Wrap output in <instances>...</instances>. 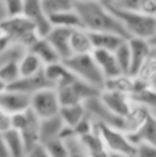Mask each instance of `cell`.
I'll return each mask as SVG.
<instances>
[{"label": "cell", "mask_w": 156, "mask_h": 157, "mask_svg": "<svg viewBox=\"0 0 156 157\" xmlns=\"http://www.w3.org/2000/svg\"><path fill=\"white\" fill-rule=\"evenodd\" d=\"M11 128V114L0 108V132H5Z\"/></svg>", "instance_id": "obj_41"}, {"label": "cell", "mask_w": 156, "mask_h": 157, "mask_svg": "<svg viewBox=\"0 0 156 157\" xmlns=\"http://www.w3.org/2000/svg\"><path fill=\"white\" fill-rule=\"evenodd\" d=\"M129 49H130V56H131V63H130V76H135L139 69L142 66V64L146 61V59L151 55V45L147 42V39L142 38H136V37H129L128 39Z\"/></svg>", "instance_id": "obj_11"}, {"label": "cell", "mask_w": 156, "mask_h": 157, "mask_svg": "<svg viewBox=\"0 0 156 157\" xmlns=\"http://www.w3.org/2000/svg\"><path fill=\"white\" fill-rule=\"evenodd\" d=\"M0 31L9 42L20 44L27 50L41 37L34 25L23 13L6 16L0 21Z\"/></svg>", "instance_id": "obj_2"}, {"label": "cell", "mask_w": 156, "mask_h": 157, "mask_svg": "<svg viewBox=\"0 0 156 157\" xmlns=\"http://www.w3.org/2000/svg\"><path fill=\"white\" fill-rule=\"evenodd\" d=\"M29 109L39 119H44L59 114L60 101L57 90L54 87H45L31 94Z\"/></svg>", "instance_id": "obj_6"}, {"label": "cell", "mask_w": 156, "mask_h": 157, "mask_svg": "<svg viewBox=\"0 0 156 157\" xmlns=\"http://www.w3.org/2000/svg\"><path fill=\"white\" fill-rule=\"evenodd\" d=\"M25 157H49V155L42 144H37L29 150H27Z\"/></svg>", "instance_id": "obj_40"}, {"label": "cell", "mask_w": 156, "mask_h": 157, "mask_svg": "<svg viewBox=\"0 0 156 157\" xmlns=\"http://www.w3.org/2000/svg\"><path fill=\"white\" fill-rule=\"evenodd\" d=\"M18 77H20L18 61H9L0 64V80L6 86L16 81Z\"/></svg>", "instance_id": "obj_34"}, {"label": "cell", "mask_w": 156, "mask_h": 157, "mask_svg": "<svg viewBox=\"0 0 156 157\" xmlns=\"http://www.w3.org/2000/svg\"><path fill=\"white\" fill-rule=\"evenodd\" d=\"M44 67V64L41 61V59L33 54L32 52L27 50L23 56L18 61V71L20 76H31L39 71H42Z\"/></svg>", "instance_id": "obj_30"}, {"label": "cell", "mask_w": 156, "mask_h": 157, "mask_svg": "<svg viewBox=\"0 0 156 157\" xmlns=\"http://www.w3.org/2000/svg\"><path fill=\"white\" fill-rule=\"evenodd\" d=\"M109 157H135V156H128V155H120V153H109Z\"/></svg>", "instance_id": "obj_45"}, {"label": "cell", "mask_w": 156, "mask_h": 157, "mask_svg": "<svg viewBox=\"0 0 156 157\" xmlns=\"http://www.w3.org/2000/svg\"><path fill=\"white\" fill-rule=\"evenodd\" d=\"M49 21L52 27H65V28H76L82 27L80 16L77 15L75 7L71 10L61 11L49 16Z\"/></svg>", "instance_id": "obj_27"}, {"label": "cell", "mask_w": 156, "mask_h": 157, "mask_svg": "<svg viewBox=\"0 0 156 157\" xmlns=\"http://www.w3.org/2000/svg\"><path fill=\"white\" fill-rule=\"evenodd\" d=\"M109 7L139 11L146 15L156 16V0H119Z\"/></svg>", "instance_id": "obj_28"}, {"label": "cell", "mask_w": 156, "mask_h": 157, "mask_svg": "<svg viewBox=\"0 0 156 157\" xmlns=\"http://www.w3.org/2000/svg\"><path fill=\"white\" fill-rule=\"evenodd\" d=\"M7 43H9V40L2 36V37H0V53L2 52V49L7 45Z\"/></svg>", "instance_id": "obj_43"}, {"label": "cell", "mask_w": 156, "mask_h": 157, "mask_svg": "<svg viewBox=\"0 0 156 157\" xmlns=\"http://www.w3.org/2000/svg\"><path fill=\"white\" fill-rule=\"evenodd\" d=\"M65 124L59 117V114L39 119V144H44L49 140L60 137L65 129Z\"/></svg>", "instance_id": "obj_19"}, {"label": "cell", "mask_w": 156, "mask_h": 157, "mask_svg": "<svg viewBox=\"0 0 156 157\" xmlns=\"http://www.w3.org/2000/svg\"><path fill=\"white\" fill-rule=\"evenodd\" d=\"M0 157H10L7 148H6V144H5V139H4L2 132H0Z\"/></svg>", "instance_id": "obj_42"}, {"label": "cell", "mask_w": 156, "mask_h": 157, "mask_svg": "<svg viewBox=\"0 0 156 157\" xmlns=\"http://www.w3.org/2000/svg\"><path fill=\"white\" fill-rule=\"evenodd\" d=\"M41 1H42V6L45 13L48 15V17L50 15L74 9L72 0H41Z\"/></svg>", "instance_id": "obj_35"}, {"label": "cell", "mask_w": 156, "mask_h": 157, "mask_svg": "<svg viewBox=\"0 0 156 157\" xmlns=\"http://www.w3.org/2000/svg\"><path fill=\"white\" fill-rule=\"evenodd\" d=\"M22 13L34 25L37 33L41 37H45L52 29L49 17L44 11L41 0H23Z\"/></svg>", "instance_id": "obj_9"}, {"label": "cell", "mask_w": 156, "mask_h": 157, "mask_svg": "<svg viewBox=\"0 0 156 157\" xmlns=\"http://www.w3.org/2000/svg\"><path fill=\"white\" fill-rule=\"evenodd\" d=\"M103 5H106V6H113L115 2H118L119 0H99Z\"/></svg>", "instance_id": "obj_44"}, {"label": "cell", "mask_w": 156, "mask_h": 157, "mask_svg": "<svg viewBox=\"0 0 156 157\" xmlns=\"http://www.w3.org/2000/svg\"><path fill=\"white\" fill-rule=\"evenodd\" d=\"M92 56H93L95 61L97 63L104 78H111V77L123 74L117 60H115L113 52L104 50V49H93Z\"/></svg>", "instance_id": "obj_17"}, {"label": "cell", "mask_w": 156, "mask_h": 157, "mask_svg": "<svg viewBox=\"0 0 156 157\" xmlns=\"http://www.w3.org/2000/svg\"><path fill=\"white\" fill-rule=\"evenodd\" d=\"M7 16L12 15H18L22 13V7H23V0H1Z\"/></svg>", "instance_id": "obj_38"}, {"label": "cell", "mask_w": 156, "mask_h": 157, "mask_svg": "<svg viewBox=\"0 0 156 157\" xmlns=\"http://www.w3.org/2000/svg\"><path fill=\"white\" fill-rule=\"evenodd\" d=\"M66 141L68 145V150H69V155L68 157H88L80 142V139L75 135H71L66 139H64Z\"/></svg>", "instance_id": "obj_36"}, {"label": "cell", "mask_w": 156, "mask_h": 157, "mask_svg": "<svg viewBox=\"0 0 156 157\" xmlns=\"http://www.w3.org/2000/svg\"><path fill=\"white\" fill-rule=\"evenodd\" d=\"M42 145L47 150L49 157H68V155H69L68 145L64 139L57 137V139L49 140Z\"/></svg>", "instance_id": "obj_33"}, {"label": "cell", "mask_w": 156, "mask_h": 157, "mask_svg": "<svg viewBox=\"0 0 156 157\" xmlns=\"http://www.w3.org/2000/svg\"><path fill=\"white\" fill-rule=\"evenodd\" d=\"M29 52H32L33 54H36L41 61L45 65L48 64H53V63H57V61H61L59 55L57 54L55 49L53 48V45L48 42V39L45 37H39L29 48H28Z\"/></svg>", "instance_id": "obj_24"}, {"label": "cell", "mask_w": 156, "mask_h": 157, "mask_svg": "<svg viewBox=\"0 0 156 157\" xmlns=\"http://www.w3.org/2000/svg\"><path fill=\"white\" fill-rule=\"evenodd\" d=\"M95 129L99 134L109 153L135 156L136 146L129 140L128 135L123 130L102 123H95Z\"/></svg>", "instance_id": "obj_5"}, {"label": "cell", "mask_w": 156, "mask_h": 157, "mask_svg": "<svg viewBox=\"0 0 156 157\" xmlns=\"http://www.w3.org/2000/svg\"><path fill=\"white\" fill-rule=\"evenodd\" d=\"M93 49H104L114 52L115 48L128 38L122 37L120 34L113 32H88Z\"/></svg>", "instance_id": "obj_23"}, {"label": "cell", "mask_w": 156, "mask_h": 157, "mask_svg": "<svg viewBox=\"0 0 156 157\" xmlns=\"http://www.w3.org/2000/svg\"><path fill=\"white\" fill-rule=\"evenodd\" d=\"M43 72L49 85L55 90L70 83L76 78V76L70 71V69L63 61H57L45 65L43 67Z\"/></svg>", "instance_id": "obj_12"}, {"label": "cell", "mask_w": 156, "mask_h": 157, "mask_svg": "<svg viewBox=\"0 0 156 157\" xmlns=\"http://www.w3.org/2000/svg\"><path fill=\"white\" fill-rule=\"evenodd\" d=\"M135 157H156V146L149 144L136 145Z\"/></svg>", "instance_id": "obj_39"}, {"label": "cell", "mask_w": 156, "mask_h": 157, "mask_svg": "<svg viewBox=\"0 0 156 157\" xmlns=\"http://www.w3.org/2000/svg\"><path fill=\"white\" fill-rule=\"evenodd\" d=\"M134 85H135L134 76H130V75H127V74H120L118 76L106 78L103 88L119 91V92H123V93H127V94L130 96V93L134 90Z\"/></svg>", "instance_id": "obj_31"}, {"label": "cell", "mask_w": 156, "mask_h": 157, "mask_svg": "<svg viewBox=\"0 0 156 157\" xmlns=\"http://www.w3.org/2000/svg\"><path fill=\"white\" fill-rule=\"evenodd\" d=\"M2 134H4L9 156L10 157H25L27 150H26V145H25V141L20 131L10 128Z\"/></svg>", "instance_id": "obj_25"}, {"label": "cell", "mask_w": 156, "mask_h": 157, "mask_svg": "<svg viewBox=\"0 0 156 157\" xmlns=\"http://www.w3.org/2000/svg\"><path fill=\"white\" fill-rule=\"evenodd\" d=\"M29 94L14 91L6 87L0 93V108L9 114H15L29 108Z\"/></svg>", "instance_id": "obj_13"}, {"label": "cell", "mask_w": 156, "mask_h": 157, "mask_svg": "<svg viewBox=\"0 0 156 157\" xmlns=\"http://www.w3.org/2000/svg\"><path fill=\"white\" fill-rule=\"evenodd\" d=\"M86 1H92V0H72L74 4H76V2H86Z\"/></svg>", "instance_id": "obj_46"}, {"label": "cell", "mask_w": 156, "mask_h": 157, "mask_svg": "<svg viewBox=\"0 0 156 157\" xmlns=\"http://www.w3.org/2000/svg\"><path fill=\"white\" fill-rule=\"evenodd\" d=\"M74 7L80 16L81 26L88 32H113L129 38L119 18L99 0L76 2Z\"/></svg>", "instance_id": "obj_1"}, {"label": "cell", "mask_w": 156, "mask_h": 157, "mask_svg": "<svg viewBox=\"0 0 156 157\" xmlns=\"http://www.w3.org/2000/svg\"><path fill=\"white\" fill-rule=\"evenodd\" d=\"M63 63L70 69V71L80 80L90 83L97 90L102 91L104 86V76L101 72L97 63L95 61L92 53L71 55L70 58L63 60Z\"/></svg>", "instance_id": "obj_4"}, {"label": "cell", "mask_w": 156, "mask_h": 157, "mask_svg": "<svg viewBox=\"0 0 156 157\" xmlns=\"http://www.w3.org/2000/svg\"><path fill=\"white\" fill-rule=\"evenodd\" d=\"M154 113H156V112H154Z\"/></svg>", "instance_id": "obj_48"}, {"label": "cell", "mask_w": 156, "mask_h": 157, "mask_svg": "<svg viewBox=\"0 0 156 157\" xmlns=\"http://www.w3.org/2000/svg\"><path fill=\"white\" fill-rule=\"evenodd\" d=\"M86 109L84 103L80 104H68V105H60L59 109V117L64 121V124L69 128H74L81 119L86 117Z\"/></svg>", "instance_id": "obj_26"}, {"label": "cell", "mask_w": 156, "mask_h": 157, "mask_svg": "<svg viewBox=\"0 0 156 157\" xmlns=\"http://www.w3.org/2000/svg\"><path fill=\"white\" fill-rule=\"evenodd\" d=\"M134 77L141 83L156 90V56L152 53L146 59V61L142 64V66L139 69V71Z\"/></svg>", "instance_id": "obj_29"}, {"label": "cell", "mask_w": 156, "mask_h": 157, "mask_svg": "<svg viewBox=\"0 0 156 157\" xmlns=\"http://www.w3.org/2000/svg\"><path fill=\"white\" fill-rule=\"evenodd\" d=\"M79 139L88 157H109V152L96 129Z\"/></svg>", "instance_id": "obj_22"}, {"label": "cell", "mask_w": 156, "mask_h": 157, "mask_svg": "<svg viewBox=\"0 0 156 157\" xmlns=\"http://www.w3.org/2000/svg\"><path fill=\"white\" fill-rule=\"evenodd\" d=\"M134 80H135L134 90L130 93V98L133 103L141 104L147 109H150L151 112H156V90L141 83L135 77Z\"/></svg>", "instance_id": "obj_20"}, {"label": "cell", "mask_w": 156, "mask_h": 157, "mask_svg": "<svg viewBox=\"0 0 156 157\" xmlns=\"http://www.w3.org/2000/svg\"><path fill=\"white\" fill-rule=\"evenodd\" d=\"M109 9L119 18L129 37H136L149 40L156 33V16L125 9Z\"/></svg>", "instance_id": "obj_3"}, {"label": "cell", "mask_w": 156, "mask_h": 157, "mask_svg": "<svg viewBox=\"0 0 156 157\" xmlns=\"http://www.w3.org/2000/svg\"><path fill=\"white\" fill-rule=\"evenodd\" d=\"M45 87H52L48 82V80L44 76L43 70L31 75V76H20L16 81H14L12 83H10L7 86V88L14 90V91H18L26 94H33L34 92L45 88Z\"/></svg>", "instance_id": "obj_15"}, {"label": "cell", "mask_w": 156, "mask_h": 157, "mask_svg": "<svg viewBox=\"0 0 156 157\" xmlns=\"http://www.w3.org/2000/svg\"><path fill=\"white\" fill-rule=\"evenodd\" d=\"M150 113H151V110L147 109L146 107L138 104V103H133L130 110L122 118V128L120 129L125 134L135 132L142 125V123L146 120V118L149 117Z\"/></svg>", "instance_id": "obj_18"}, {"label": "cell", "mask_w": 156, "mask_h": 157, "mask_svg": "<svg viewBox=\"0 0 156 157\" xmlns=\"http://www.w3.org/2000/svg\"><path fill=\"white\" fill-rule=\"evenodd\" d=\"M86 113L95 123H102L111 126H115L118 129L122 128V118L117 117L114 113H112L104 103L101 101L99 94L93 96L84 102ZM122 130V129H120Z\"/></svg>", "instance_id": "obj_8"}, {"label": "cell", "mask_w": 156, "mask_h": 157, "mask_svg": "<svg viewBox=\"0 0 156 157\" xmlns=\"http://www.w3.org/2000/svg\"><path fill=\"white\" fill-rule=\"evenodd\" d=\"M99 98L104 103V105L119 118H123L133 105L130 96L119 91L103 88L99 92Z\"/></svg>", "instance_id": "obj_10"}, {"label": "cell", "mask_w": 156, "mask_h": 157, "mask_svg": "<svg viewBox=\"0 0 156 157\" xmlns=\"http://www.w3.org/2000/svg\"><path fill=\"white\" fill-rule=\"evenodd\" d=\"M113 53H114L115 60H117V63H118V65H119L122 72L129 75V72H130L131 56H130V49H129L128 40L125 39L124 42H122V43L115 48V50H114Z\"/></svg>", "instance_id": "obj_32"}, {"label": "cell", "mask_w": 156, "mask_h": 157, "mask_svg": "<svg viewBox=\"0 0 156 157\" xmlns=\"http://www.w3.org/2000/svg\"><path fill=\"white\" fill-rule=\"evenodd\" d=\"M71 29L72 28L52 27V29L45 36V38L53 45V48L55 49V52L59 55L61 61L72 55L71 49H70V32H71Z\"/></svg>", "instance_id": "obj_14"}, {"label": "cell", "mask_w": 156, "mask_h": 157, "mask_svg": "<svg viewBox=\"0 0 156 157\" xmlns=\"http://www.w3.org/2000/svg\"><path fill=\"white\" fill-rule=\"evenodd\" d=\"M57 92L60 101V105H68V104L84 103L88 98L99 94L101 91L76 77L70 83L58 88Z\"/></svg>", "instance_id": "obj_7"}, {"label": "cell", "mask_w": 156, "mask_h": 157, "mask_svg": "<svg viewBox=\"0 0 156 157\" xmlns=\"http://www.w3.org/2000/svg\"><path fill=\"white\" fill-rule=\"evenodd\" d=\"M70 49L72 55L92 53L93 45L88 31L82 27L72 28L70 32Z\"/></svg>", "instance_id": "obj_21"}, {"label": "cell", "mask_w": 156, "mask_h": 157, "mask_svg": "<svg viewBox=\"0 0 156 157\" xmlns=\"http://www.w3.org/2000/svg\"><path fill=\"white\" fill-rule=\"evenodd\" d=\"M0 37H2V33H1V31H0Z\"/></svg>", "instance_id": "obj_47"}, {"label": "cell", "mask_w": 156, "mask_h": 157, "mask_svg": "<svg viewBox=\"0 0 156 157\" xmlns=\"http://www.w3.org/2000/svg\"><path fill=\"white\" fill-rule=\"evenodd\" d=\"M127 135L135 146L139 144H149L156 146V113L151 112L135 132Z\"/></svg>", "instance_id": "obj_16"}, {"label": "cell", "mask_w": 156, "mask_h": 157, "mask_svg": "<svg viewBox=\"0 0 156 157\" xmlns=\"http://www.w3.org/2000/svg\"><path fill=\"white\" fill-rule=\"evenodd\" d=\"M95 130V121L88 117V114H86V117L84 119H81L74 128H72V131H74V135L77 136V137H81L86 134H90Z\"/></svg>", "instance_id": "obj_37"}]
</instances>
